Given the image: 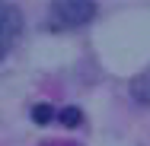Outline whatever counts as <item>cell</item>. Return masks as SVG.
<instances>
[{
  "label": "cell",
  "instance_id": "cell-3",
  "mask_svg": "<svg viewBox=\"0 0 150 146\" xmlns=\"http://www.w3.org/2000/svg\"><path fill=\"white\" fill-rule=\"evenodd\" d=\"M131 98L137 102V105H150V67L147 70H141L134 80H131Z\"/></svg>",
  "mask_w": 150,
  "mask_h": 146
},
{
  "label": "cell",
  "instance_id": "cell-1",
  "mask_svg": "<svg viewBox=\"0 0 150 146\" xmlns=\"http://www.w3.org/2000/svg\"><path fill=\"white\" fill-rule=\"evenodd\" d=\"M96 16L93 0H51V22L58 29H80Z\"/></svg>",
  "mask_w": 150,
  "mask_h": 146
},
{
  "label": "cell",
  "instance_id": "cell-5",
  "mask_svg": "<svg viewBox=\"0 0 150 146\" xmlns=\"http://www.w3.org/2000/svg\"><path fill=\"white\" fill-rule=\"evenodd\" d=\"M51 117H54V108H51V105H35V108H32V121H35V124H48Z\"/></svg>",
  "mask_w": 150,
  "mask_h": 146
},
{
  "label": "cell",
  "instance_id": "cell-4",
  "mask_svg": "<svg viewBox=\"0 0 150 146\" xmlns=\"http://www.w3.org/2000/svg\"><path fill=\"white\" fill-rule=\"evenodd\" d=\"M58 121L64 127H80V124H83V111H80V108H61Z\"/></svg>",
  "mask_w": 150,
  "mask_h": 146
},
{
  "label": "cell",
  "instance_id": "cell-2",
  "mask_svg": "<svg viewBox=\"0 0 150 146\" xmlns=\"http://www.w3.org/2000/svg\"><path fill=\"white\" fill-rule=\"evenodd\" d=\"M19 32H23V16H19V10L10 6L6 0H0V60L13 51Z\"/></svg>",
  "mask_w": 150,
  "mask_h": 146
},
{
  "label": "cell",
  "instance_id": "cell-6",
  "mask_svg": "<svg viewBox=\"0 0 150 146\" xmlns=\"http://www.w3.org/2000/svg\"><path fill=\"white\" fill-rule=\"evenodd\" d=\"M51 146H61V143H51Z\"/></svg>",
  "mask_w": 150,
  "mask_h": 146
}]
</instances>
